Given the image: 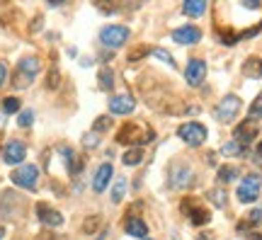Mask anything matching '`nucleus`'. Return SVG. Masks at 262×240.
Here are the masks:
<instances>
[{
    "label": "nucleus",
    "mask_w": 262,
    "mask_h": 240,
    "mask_svg": "<svg viewBox=\"0 0 262 240\" xmlns=\"http://www.w3.org/2000/svg\"><path fill=\"white\" fill-rule=\"evenodd\" d=\"M41 71V61H39L37 56H25V58H19L17 68H15V75H12V85L22 90V88H29V85L34 83V78L39 75Z\"/></svg>",
    "instance_id": "nucleus-1"
},
{
    "label": "nucleus",
    "mask_w": 262,
    "mask_h": 240,
    "mask_svg": "<svg viewBox=\"0 0 262 240\" xmlns=\"http://www.w3.org/2000/svg\"><path fill=\"white\" fill-rule=\"evenodd\" d=\"M260 189H262V177L260 175H245L238 185V202L243 204H253L257 197H260Z\"/></svg>",
    "instance_id": "nucleus-2"
},
{
    "label": "nucleus",
    "mask_w": 262,
    "mask_h": 240,
    "mask_svg": "<svg viewBox=\"0 0 262 240\" xmlns=\"http://www.w3.org/2000/svg\"><path fill=\"white\" fill-rule=\"evenodd\" d=\"M126 39H129V29L124 27V25H107V27H102V32H100V41L110 49L124 47Z\"/></svg>",
    "instance_id": "nucleus-3"
},
{
    "label": "nucleus",
    "mask_w": 262,
    "mask_h": 240,
    "mask_svg": "<svg viewBox=\"0 0 262 240\" xmlns=\"http://www.w3.org/2000/svg\"><path fill=\"white\" fill-rule=\"evenodd\" d=\"M10 180H12V185L22 187V189H32L39 180V167L37 165H19L17 170L10 172Z\"/></svg>",
    "instance_id": "nucleus-4"
},
{
    "label": "nucleus",
    "mask_w": 262,
    "mask_h": 240,
    "mask_svg": "<svg viewBox=\"0 0 262 240\" xmlns=\"http://www.w3.org/2000/svg\"><path fill=\"white\" fill-rule=\"evenodd\" d=\"M241 97L238 95H226L224 100L216 104V110H214V114H216V119L219 121H233L235 119V114L241 112Z\"/></svg>",
    "instance_id": "nucleus-5"
},
{
    "label": "nucleus",
    "mask_w": 262,
    "mask_h": 240,
    "mask_svg": "<svg viewBox=\"0 0 262 240\" xmlns=\"http://www.w3.org/2000/svg\"><path fill=\"white\" fill-rule=\"evenodd\" d=\"M180 139L185 141L187 146H202L206 141V126L199 124V121H189L185 126H180Z\"/></svg>",
    "instance_id": "nucleus-6"
},
{
    "label": "nucleus",
    "mask_w": 262,
    "mask_h": 240,
    "mask_svg": "<svg viewBox=\"0 0 262 240\" xmlns=\"http://www.w3.org/2000/svg\"><path fill=\"white\" fill-rule=\"evenodd\" d=\"M139 129H143V126H139V124H124L117 141L119 143H134V148H141L143 143H150L156 139V136H139Z\"/></svg>",
    "instance_id": "nucleus-7"
},
{
    "label": "nucleus",
    "mask_w": 262,
    "mask_h": 240,
    "mask_svg": "<svg viewBox=\"0 0 262 240\" xmlns=\"http://www.w3.org/2000/svg\"><path fill=\"white\" fill-rule=\"evenodd\" d=\"M25 156H27V146L22 141H8L3 148V160L8 165H19L25 160Z\"/></svg>",
    "instance_id": "nucleus-8"
},
{
    "label": "nucleus",
    "mask_w": 262,
    "mask_h": 240,
    "mask_svg": "<svg viewBox=\"0 0 262 240\" xmlns=\"http://www.w3.org/2000/svg\"><path fill=\"white\" fill-rule=\"evenodd\" d=\"M204 78H206V63L202 58H192L187 63V68H185V80H187V85L196 88V85L204 83Z\"/></svg>",
    "instance_id": "nucleus-9"
},
{
    "label": "nucleus",
    "mask_w": 262,
    "mask_h": 240,
    "mask_svg": "<svg viewBox=\"0 0 262 240\" xmlns=\"http://www.w3.org/2000/svg\"><path fill=\"white\" fill-rule=\"evenodd\" d=\"M172 39L182 44V47H192V44H199L202 39V29L194 27V25H185V27H178L172 32Z\"/></svg>",
    "instance_id": "nucleus-10"
},
{
    "label": "nucleus",
    "mask_w": 262,
    "mask_h": 240,
    "mask_svg": "<svg viewBox=\"0 0 262 240\" xmlns=\"http://www.w3.org/2000/svg\"><path fill=\"white\" fill-rule=\"evenodd\" d=\"M37 216L39 221L49 226V228H58V226H63V216L61 211H56L54 206H49V204H37Z\"/></svg>",
    "instance_id": "nucleus-11"
},
{
    "label": "nucleus",
    "mask_w": 262,
    "mask_h": 240,
    "mask_svg": "<svg viewBox=\"0 0 262 240\" xmlns=\"http://www.w3.org/2000/svg\"><path fill=\"white\" fill-rule=\"evenodd\" d=\"M235 143H238V146H243V148H248L250 146V143H253L255 141V134H257V126H255V121H243V124H238V126H235Z\"/></svg>",
    "instance_id": "nucleus-12"
},
{
    "label": "nucleus",
    "mask_w": 262,
    "mask_h": 240,
    "mask_svg": "<svg viewBox=\"0 0 262 240\" xmlns=\"http://www.w3.org/2000/svg\"><path fill=\"white\" fill-rule=\"evenodd\" d=\"M134 110H136L134 95H114L110 100V112L112 114H131Z\"/></svg>",
    "instance_id": "nucleus-13"
},
{
    "label": "nucleus",
    "mask_w": 262,
    "mask_h": 240,
    "mask_svg": "<svg viewBox=\"0 0 262 240\" xmlns=\"http://www.w3.org/2000/svg\"><path fill=\"white\" fill-rule=\"evenodd\" d=\"M114 170H112V163H104V165L97 167V172H95V180H93V189L97 194L104 192L107 189V185H110V180H112Z\"/></svg>",
    "instance_id": "nucleus-14"
},
{
    "label": "nucleus",
    "mask_w": 262,
    "mask_h": 240,
    "mask_svg": "<svg viewBox=\"0 0 262 240\" xmlns=\"http://www.w3.org/2000/svg\"><path fill=\"white\" fill-rule=\"evenodd\" d=\"M170 182H172V187H178V189H187V187L194 182V175H192L189 167H178V170L170 175Z\"/></svg>",
    "instance_id": "nucleus-15"
},
{
    "label": "nucleus",
    "mask_w": 262,
    "mask_h": 240,
    "mask_svg": "<svg viewBox=\"0 0 262 240\" xmlns=\"http://www.w3.org/2000/svg\"><path fill=\"white\" fill-rule=\"evenodd\" d=\"M61 158H63V163H66V167H68V172H71V175H78V172H80L83 163L78 160V156H75L73 148H61Z\"/></svg>",
    "instance_id": "nucleus-16"
},
{
    "label": "nucleus",
    "mask_w": 262,
    "mask_h": 240,
    "mask_svg": "<svg viewBox=\"0 0 262 240\" xmlns=\"http://www.w3.org/2000/svg\"><path fill=\"white\" fill-rule=\"evenodd\" d=\"M126 233L131 238H146L148 235V226L141 219H126Z\"/></svg>",
    "instance_id": "nucleus-17"
},
{
    "label": "nucleus",
    "mask_w": 262,
    "mask_h": 240,
    "mask_svg": "<svg viewBox=\"0 0 262 240\" xmlns=\"http://www.w3.org/2000/svg\"><path fill=\"white\" fill-rule=\"evenodd\" d=\"M243 75H248V78H262V58L250 56L243 63Z\"/></svg>",
    "instance_id": "nucleus-18"
},
{
    "label": "nucleus",
    "mask_w": 262,
    "mask_h": 240,
    "mask_svg": "<svg viewBox=\"0 0 262 240\" xmlns=\"http://www.w3.org/2000/svg\"><path fill=\"white\" fill-rule=\"evenodd\" d=\"M182 10H185V15H189V17H202L206 12V3L204 0H187L182 5Z\"/></svg>",
    "instance_id": "nucleus-19"
},
{
    "label": "nucleus",
    "mask_w": 262,
    "mask_h": 240,
    "mask_svg": "<svg viewBox=\"0 0 262 240\" xmlns=\"http://www.w3.org/2000/svg\"><path fill=\"white\" fill-rule=\"evenodd\" d=\"M141 160H143V150H141V148H134L131 146L129 150H126V153H124L122 156V163L126 167H134V165H139Z\"/></svg>",
    "instance_id": "nucleus-20"
},
{
    "label": "nucleus",
    "mask_w": 262,
    "mask_h": 240,
    "mask_svg": "<svg viewBox=\"0 0 262 240\" xmlns=\"http://www.w3.org/2000/svg\"><path fill=\"white\" fill-rule=\"evenodd\" d=\"M189 221L194 223V226H204V223L211 221V213L206 211V209H199V206H196V209L189 211Z\"/></svg>",
    "instance_id": "nucleus-21"
},
{
    "label": "nucleus",
    "mask_w": 262,
    "mask_h": 240,
    "mask_svg": "<svg viewBox=\"0 0 262 240\" xmlns=\"http://www.w3.org/2000/svg\"><path fill=\"white\" fill-rule=\"evenodd\" d=\"M238 175H241V170H238V167H233V165H224L221 170H219V182H226V185H228V182H233V180H235Z\"/></svg>",
    "instance_id": "nucleus-22"
},
{
    "label": "nucleus",
    "mask_w": 262,
    "mask_h": 240,
    "mask_svg": "<svg viewBox=\"0 0 262 240\" xmlns=\"http://www.w3.org/2000/svg\"><path fill=\"white\" fill-rule=\"evenodd\" d=\"M245 150H248V148L238 146L235 141H228V143H224V148H221V156H226V158H233V156H245Z\"/></svg>",
    "instance_id": "nucleus-23"
},
{
    "label": "nucleus",
    "mask_w": 262,
    "mask_h": 240,
    "mask_svg": "<svg viewBox=\"0 0 262 240\" xmlns=\"http://www.w3.org/2000/svg\"><path fill=\"white\" fill-rule=\"evenodd\" d=\"M112 129V117L104 114V117H97L93 124V134H102V131H110Z\"/></svg>",
    "instance_id": "nucleus-24"
},
{
    "label": "nucleus",
    "mask_w": 262,
    "mask_h": 240,
    "mask_svg": "<svg viewBox=\"0 0 262 240\" xmlns=\"http://www.w3.org/2000/svg\"><path fill=\"white\" fill-rule=\"evenodd\" d=\"M248 119H250V121L262 119V93L257 95V97L253 100V104H250V112H248Z\"/></svg>",
    "instance_id": "nucleus-25"
},
{
    "label": "nucleus",
    "mask_w": 262,
    "mask_h": 240,
    "mask_svg": "<svg viewBox=\"0 0 262 240\" xmlns=\"http://www.w3.org/2000/svg\"><path fill=\"white\" fill-rule=\"evenodd\" d=\"M97 80H100V88H102V90H112V85H114V73L110 71V68H102Z\"/></svg>",
    "instance_id": "nucleus-26"
},
{
    "label": "nucleus",
    "mask_w": 262,
    "mask_h": 240,
    "mask_svg": "<svg viewBox=\"0 0 262 240\" xmlns=\"http://www.w3.org/2000/svg\"><path fill=\"white\" fill-rule=\"evenodd\" d=\"M0 110H3V114H17L19 112V100L17 97H5L3 104H0Z\"/></svg>",
    "instance_id": "nucleus-27"
},
{
    "label": "nucleus",
    "mask_w": 262,
    "mask_h": 240,
    "mask_svg": "<svg viewBox=\"0 0 262 240\" xmlns=\"http://www.w3.org/2000/svg\"><path fill=\"white\" fill-rule=\"evenodd\" d=\"M102 226V216H93V219H85L83 221V233H97V228Z\"/></svg>",
    "instance_id": "nucleus-28"
},
{
    "label": "nucleus",
    "mask_w": 262,
    "mask_h": 240,
    "mask_svg": "<svg viewBox=\"0 0 262 240\" xmlns=\"http://www.w3.org/2000/svg\"><path fill=\"white\" fill-rule=\"evenodd\" d=\"M209 199H211L216 206H221V209L228 204V197H226L224 189H211V192H209Z\"/></svg>",
    "instance_id": "nucleus-29"
},
{
    "label": "nucleus",
    "mask_w": 262,
    "mask_h": 240,
    "mask_svg": "<svg viewBox=\"0 0 262 240\" xmlns=\"http://www.w3.org/2000/svg\"><path fill=\"white\" fill-rule=\"evenodd\" d=\"M124 194H126V182H124V180H119V182L114 185V189H112V202L119 204L124 199Z\"/></svg>",
    "instance_id": "nucleus-30"
},
{
    "label": "nucleus",
    "mask_w": 262,
    "mask_h": 240,
    "mask_svg": "<svg viewBox=\"0 0 262 240\" xmlns=\"http://www.w3.org/2000/svg\"><path fill=\"white\" fill-rule=\"evenodd\" d=\"M17 124L22 126V129H27V126H32V124H34V112H32V110L22 112V114L17 117Z\"/></svg>",
    "instance_id": "nucleus-31"
},
{
    "label": "nucleus",
    "mask_w": 262,
    "mask_h": 240,
    "mask_svg": "<svg viewBox=\"0 0 262 240\" xmlns=\"http://www.w3.org/2000/svg\"><path fill=\"white\" fill-rule=\"evenodd\" d=\"M153 54L158 56L160 61H165V63H168L170 68H175V58H172V56H170L168 51H163V49H153Z\"/></svg>",
    "instance_id": "nucleus-32"
},
{
    "label": "nucleus",
    "mask_w": 262,
    "mask_h": 240,
    "mask_svg": "<svg viewBox=\"0 0 262 240\" xmlns=\"http://www.w3.org/2000/svg\"><path fill=\"white\" fill-rule=\"evenodd\" d=\"M248 223H253V226H257V223H262V206L260 209H255L250 216H248Z\"/></svg>",
    "instance_id": "nucleus-33"
},
{
    "label": "nucleus",
    "mask_w": 262,
    "mask_h": 240,
    "mask_svg": "<svg viewBox=\"0 0 262 240\" xmlns=\"http://www.w3.org/2000/svg\"><path fill=\"white\" fill-rule=\"evenodd\" d=\"M97 143H100L97 134H90V136H85V139H83V146H85V148H95Z\"/></svg>",
    "instance_id": "nucleus-34"
},
{
    "label": "nucleus",
    "mask_w": 262,
    "mask_h": 240,
    "mask_svg": "<svg viewBox=\"0 0 262 240\" xmlns=\"http://www.w3.org/2000/svg\"><path fill=\"white\" fill-rule=\"evenodd\" d=\"M148 51H150L148 47H139V49H136V51H134V54L129 56V58H131V61H139V58H141V54H148Z\"/></svg>",
    "instance_id": "nucleus-35"
},
{
    "label": "nucleus",
    "mask_w": 262,
    "mask_h": 240,
    "mask_svg": "<svg viewBox=\"0 0 262 240\" xmlns=\"http://www.w3.org/2000/svg\"><path fill=\"white\" fill-rule=\"evenodd\" d=\"M47 85H49V88H56V85H58V71H51V73H49Z\"/></svg>",
    "instance_id": "nucleus-36"
},
{
    "label": "nucleus",
    "mask_w": 262,
    "mask_h": 240,
    "mask_svg": "<svg viewBox=\"0 0 262 240\" xmlns=\"http://www.w3.org/2000/svg\"><path fill=\"white\" fill-rule=\"evenodd\" d=\"M5 80H8V66L0 63V85L5 83Z\"/></svg>",
    "instance_id": "nucleus-37"
},
{
    "label": "nucleus",
    "mask_w": 262,
    "mask_h": 240,
    "mask_svg": "<svg viewBox=\"0 0 262 240\" xmlns=\"http://www.w3.org/2000/svg\"><path fill=\"white\" fill-rule=\"evenodd\" d=\"M262 3H243V8H248V10H257Z\"/></svg>",
    "instance_id": "nucleus-38"
},
{
    "label": "nucleus",
    "mask_w": 262,
    "mask_h": 240,
    "mask_svg": "<svg viewBox=\"0 0 262 240\" xmlns=\"http://www.w3.org/2000/svg\"><path fill=\"white\" fill-rule=\"evenodd\" d=\"M250 240H262V233H253V235H250Z\"/></svg>",
    "instance_id": "nucleus-39"
},
{
    "label": "nucleus",
    "mask_w": 262,
    "mask_h": 240,
    "mask_svg": "<svg viewBox=\"0 0 262 240\" xmlns=\"http://www.w3.org/2000/svg\"><path fill=\"white\" fill-rule=\"evenodd\" d=\"M257 156L262 158V141H260V143H257Z\"/></svg>",
    "instance_id": "nucleus-40"
},
{
    "label": "nucleus",
    "mask_w": 262,
    "mask_h": 240,
    "mask_svg": "<svg viewBox=\"0 0 262 240\" xmlns=\"http://www.w3.org/2000/svg\"><path fill=\"white\" fill-rule=\"evenodd\" d=\"M3 235H5V228H0V238H3Z\"/></svg>",
    "instance_id": "nucleus-41"
},
{
    "label": "nucleus",
    "mask_w": 262,
    "mask_h": 240,
    "mask_svg": "<svg viewBox=\"0 0 262 240\" xmlns=\"http://www.w3.org/2000/svg\"><path fill=\"white\" fill-rule=\"evenodd\" d=\"M146 240H150V238H146Z\"/></svg>",
    "instance_id": "nucleus-42"
}]
</instances>
